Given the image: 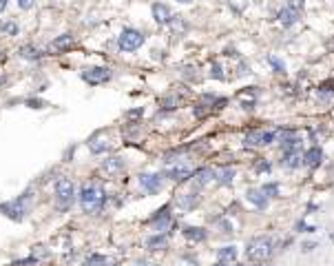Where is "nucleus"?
Wrapping results in <instances>:
<instances>
[{"instance_id":"nucleus-1","label":"nucleus","mask_w":334,"mask_h":266,"mask_svg":"<svg viewBox=\"0 0 334 266\" xmlns=\"http://www.w3.org/2000/svg\"><path fill=\"white\" fill-rule=\"evenodd\" d=\"M104 200H107V195H104L102 186H98V184L82 186V191H80V207H82L85 213H98V211L104 207Z\"/></svg>"},{"instance_id":"nucleus-2","label":"nucleus","mask_w":334,"mask_h":266,"mask_svg":"<svg viewBox=\"0 0 334 266\" xmlns=\"http://www.w3.org/2000/svg\"><path fill=\"white\" fill-rule=\"evenodd\" d=\"M31 209V193H25V195L11 200V202L0 204V213H5L11 220H22Z\"/></svg>"},{"instance_id":"nucleus-3","label":"nucleus","mask_w":334,"mask_h":266,"mask_svg":"<svg viewBox=\"0 0 334 266\" xmlns=\"http://www.w3.org/2000/svg\"><path fill=\"white\" fill-rule=\"evenodd\" d=\"M272 253V240L266 235H259V237H253L248 244H246V257L248 259H266L270 257Z\"/></svg>"},{"instance_id":"nucleus-4","label":"nucleus","mask_w":334,"mask_h":266,"mask_svg":"<svg viewBox=\"0 0 334 266\" xmlns=\"http://www.w3.org/2000/svg\"><path fill=\"white\" fill-rule=\"evenodd\" d=\"M73 197H75V184L69 180V177H60L55 182V200H58L60 209H66L73 204Z\"/></svg>"},{"instance_id":"nucleus-5","label":"nucleus","mask_w":334,"mask_h":266,"mask_svg":"<svg viewBox=\"0 0 334 266\" xmlns=\"http://www.w3.org/2000/svg\"><path fill=\"white\" fill-rule=\"evenodd\" d=\"M144 44V33L137 31V29H124L120 33V40H118V47L122 51H135Z\"/></svg>"},{"instance_id":"nucleus-6","label":"nucleus","mask_w":334,"mask_h":266,"mask_svg":"<svg viewBox=\"0 0 334 266\" xmlns=\"http://www.w3.org/2000/svg\"><path fill=\"white\" fill-rule=\"evenodd\" d=\"M82 80L89 85H102V82L111 80V69L107 66H91V69L82 71Z\"/></svg>"},{"instance_id":"nucleus-7","label":"nucleus","mask_w":334,"mask_h":266,"mask_svg":"<svg viewBox=\"0 0 334 266\" xmlns=\"http://www.w3.org/2000/svg\"><path fill=\"white\" fill-rule=\"evenodd\" d=\"M270 142H275V131H250L243 140L246 147H268Z\"/></svg>"},{"instance_id":"nucleus-8","label":"nucleus","mask_w":334,"mask_h":266,"mask_svg":"<svg viewBox=\"0 0 334 266\" xmlns=\"http://www.w3.org/2000/svg\"><path fill=\"white\" fill-rule=\"evenodd\" d=\"M109 147H111V142H109V136L104 131H98L89 138V149H91V153L100 155V153L109 151Z\"/></svg>"},{"instance_id":"nucleus-9","label":"nucleus","mask_w":334,"mask_h":266,"mask_svg":"<svg viewBox=\"0 0 334 266\" xmlns=\"http://www.w3.org/2000/svg\"><path fill=\"white\" fill-rule=\"evenodd\" d=\"M162 182H164V175L162 173H142L140 175V186L148 193H155L162 188Z\"/></svg>"},{"instance_id":"nucleus-10","label":"nucleus","mask_w":334,"mask_h":266,"mask_svg":"<svg viewBox=\"0 0 334 266\" xmlns=\"http://www.w3.org/2000/svg\"><path fill=\"white\" fill-rule=\"evenodd\" d=\"M102 171L107 175H120L122 171H124V160L120 158V155H111L102 162Z\"/></svg>"},{"instance_id":"nucleus-11","label":"nucleus","mask_w":334,"mask_h":266,"mask_svg":"<svg viewBox=\"0 0 334 266\" xmlns=\"http://www.w3.org/2000/svg\"><path fill=\"white\" fill-rule=\"evenodd\" d=\"M73 42H75V38H73V33H62V36H58L55 40L51 42V51L53 53H60V51H66V49H71L73 47Z\"/></svg>"},{"instance_id":"nucleus-12","label":"nucleus","mask_w":334,"mask_h":266,"mask_svg":"<svg viewBox=\"0 0 334 266\" xmlns=\"http://www.w3.org/2000/svg\"><path fill=\"white\" fill-rule=\"evenodd\" d=\"M153 18H155V22H157V25H171L173 14H171V9L166 7V5L155 3V5H153Z\"/></svg>"},{"instance_id":"nucleus-13","label":"nucleus","mask_w":334,"mask_h":266,"mask_svg":"<svg viewBox=\"0 0 334 266\" xmlns=\"http://www.w3.org/2000/svg\"><path fill=\"white\" fill-rule=\"evenodd\" d=\"M153 224H155V229H157L159 233H164L166 229H169V224H171V213H169V207H164L162 211H157V215H153Z\"/></svg>"},{"instance_id":"nucleus-14","label":"nucleus","mask_w":334,"mask_h":266,"mask_svg":"<svg viewBox=\"0 0 334 266\" xmlns=\"http://www.w3.org/2000/svg\"><path fill=\"white\" fill-rule=\"evenodd\" d=\"M321 160H323V151H321L319 147H312V149H308V151L303 153V162L308 166H312V169L321 164Z\"/></svg>"},{"instance_id":"nucleus-15","label":"nucleus","mask_w":334,"mask_h":266,"mask_svg":"<svg viewBox=\"0 0 334 266\" xmlns=\"http://www.w3.org/2000/svg\"><path fill=\"white\" fill-rule=\"evenodd\" d=\"M299 11H294V9H288V7H283L281 11H279V22L283 27H292L294 22H299Z\"/></svg>"},{"instance_id":"nucleus-16","label":"nucleus","mask_w":334,"mask_h":266,"mask_svg":"<svg viewBox=\"0 0 334 266\" xmlns=\"http://www.w3.org/2000/svg\"><path fill=\"white\" fill-rule=\"evenodd\" d=\"M193 177H195V186H197V188H202V186L208 184V182L213 180V177H217V173H215L213 169H199Z\"/></svg>"},{"instance_id":"nucleus-17","label":"nucleus","mask_w":334,"mask_h":266,"mask_svg":"<svg viewBox=\"0 0 334 266\" xmlns=\"http://www.w3.org/2000/svg\"><path fill=\"white\" fill-rule=\"evenodd\" d=\"M281 164L288 166V169H297V166L301 164V153H299L297 149H292V151H283Z\"/></svg>"},{"instance_id":"nucleus-18","label":"nucleus","mask_w":334,"mask_h":266,"mask_svg":"<svg viewBox=\"0 0 334 266\" xmlns=\"http://www.w3.org/2000/svg\"><path fill=\"white\" fill-rule=\"evenodd\" d=\"M248 200L257 209H266V207H268V197H266V193L264 191H257V188H250V191H248Z\"/></svg>"},{"instance_id":"nucleus-19","label":"nucleus","mask_w":334,"mask_h":266,"mask_svg":"<svg viewBox=\"0 0 334 266\" xmlns=\"http://www.w3.org/2000/svg\"><path fill=\"white\" fill-rule=\"evenodd\" d=\"M217 259L219 262H226V264H232L237 259V248L235 246H224L217 251Z\"/></svg>"},{"instance_id":"nucleus-20","label":"nucleus","mask_w":334,"mask_h":266,"mask_svg":"<svg viewBox=\"0 0 334 266\" xmlns=\"http://www.w3.org/2000/svg\"><path fill=\"white\" fill-rule=\"evenodd\" d=\"M166 244H169V240H166V235H164V233H157V235L148 237L146 246L151 248V251H162V248H166Z\"/></svg>"},{"instance_id":"nucleus-21","label":"nucleus","mask_w":334,"mask_h":266,"mask_svg":"<svg viewBox=\"0 0 334 266\" xmlns=\"http://www.w3.org/2000/svg\"><path fill=\"white\" fill-rule=\"evenodd\" d=\"M191 175H193L191 169H186V166H175V169L169 171V177L173 182H184V180H188Z\"/></svg>"},{"instance_id":"nucleus-22","label":"nucleus","mask_w":334,"mask_h":266,"mask_svg":"<svg viewBox=\"0 0 334 266\" xmlns=\"http://www.w3.org/2000/svg\"><path fill=\"white\" fill-rule=\"evenodd\" d=\"M184 237H186V240L202 242V240H206V231L199 229V226H186V229H184Z\"/></svg>"},{"instance_id":"nucleus-23","label":"nucleus","mask_w":334,"mask_h":266,"mask_svg":"<svg viewBox=\"0 0 334 266\" xmlns=\"http://www.w3.org/2000/svg\"><path fill=\"white\" fill-rule=\"evenodd\" d=\"M109 264H111V259L107 255H98V253L89 255L87 262H85V266H109Z\"/></svg>"},{"instance_id":"nucleus-24","label":"nucleus","mask_w":334,"mask_h":266,"mask_svg":"<svg viewBox=\"0 0 334 266\" xmlns=\"http://www.w3.org/2000/svg\"><path fill=\"white\" fill-rule=\"evenodd\" d=\"M232 177H235V169H221L219 171V177H217V182H219V184H230Z\"/></svg>"},{"instance_id":"nucleus-25","label":"nucleus","mask_w":334,"mask_h":266,"mask_svg":"<svg viewBox=\"0 0 334 266\" xmlns=\"http://www.w3.org/2000/svg\"><path fill=\"white\" fill-rule=\"evenodd\" d=\"M159 104H162L164 109H177V104H180V98L177 96H164L159 100Z\"/></svg>"},{"instance_id":"nucleus-26","label":"nucleus","mask_w":334,"mask_h":266,"mask_svg":"<svg viewBox=\"0 0 334 266\" xmlns=\"http://www.w3.org/2000/svg\"><path fill=\"white\" fill-rule=\"evenodd\" d=\"M195 204H197V195H193V193H191V195H184L182 200H180V207L182 209H193L195 207Z\"/></svg>"},{"instance_id":"nucleus-27","label":"nucleus","mask_w":334,"mask_h":266,"mask_svg":"<svg viewBox=\"0 0 334 266\" xmlns=\"http://www.w3.org/2000/svg\"><path fill=\"white\" fill-rule=\"evenodd\" d=\"M20 53H22V58H29V60H38V58H40V51H38V49H33V47H22Z\"/></svg>"},{"instance_id":"nucleus-28","label":"nucleus","mask_w":334,"mask_h":266,"mask_svg":"<svg viewBox=\"0 0 334 266\" xmlns=\"http://www.w3.org/2000/svg\"><path fill=\"white\" fill-rule=\"evenodd\" d=\"M171 27H173V31H175V33H184V31H186V22H184L180 16H177V20H175V16H173Z\"/></svg>"},{"instance_id":"nucleus-29","label":"nucleus","mask_w":334,"mask_h":266,"mask_svg":"<svg viewBox=\"0 0 334 266\" xmlns=\"http://www.w3.org/2000/svg\"><path fill=\"white\" fill-rule=\"evenodd\" d=\"M210 76L217 78V80H224V69H221L219 62H213V66H210Z\"/></svg>"},{"instance_id":"nucleus-30","label":"nucleus","mask_w":334,"mask_h":266,"mask_svg":"<svg viewBox=\"0 0 334 266\" xmlns=\"http://www.w3.org/2000/svg\"><path fill=\"white\" fill-rule=\"evenodd\" d=\"M261 191L266 193V197H275L277 193H279V184H264V188Z\"/></svg>"},{"instance_id":"nucleus-31","label":"nucleus","mask_w":334,"mask_h":266,"mask_svg":"<svg viewBox=\"0 0 334 266\" xmlns=\"http://www.w3.org/2000/svg\"><path fill=\"white\" fill-rule=\"evenodd\" d=\"M303 5H305V0H286V7H288V9H294V11H299V14H301Z\"/></svg>"},{"instance_id":"nucleus-32","label":"nucleus","mask_w":334,"mask_h":266,"mask_svg":"<svg viewBox=\"0 0 334 266\" xmlns=\"http://www.w3.org/2000/svg\"><path fill=\"white\" fill-rule=\"evenodd\" d=\"M270 64L275 66V71H277V74H283V71H286V64H283L281 60H277V58H270Z\"/></svg>"},{"instance_id":"nucleus-33","label":"nucleus","mask_w":334,"mask_h":266,"mask_svg":"<svg viewBox=\"0 0 334 266\" xmlns=\"http://www.w3.org/2000/svg\"><path fill=\"white\" fill-rule=\"evenodd\" d=\"M38 257H27V259H20V262H14L11 266H29V264H36Z\"/></svg>"},{"instance_id":"nucleus-34","label":"nucleus","mask_w":334,"mask_h":266,"mask_svg":"<svg viewBox=\"0 0 334 266\" xmlns=\"http://www.w3.org/2000/svg\"><path fill=\"white\" fill-rule=\"evenodd\" d=\"M18 7L20 9H31L33 7V0H18Z\"/></svg>"},{"instance_id":"nucleus-35","label":"nucleus","mask_w":334,"mask_h":266,"mask_svg":"<svg viewBox=\"0 0 334 266\" xmlns=\"http://www.w3.org/2000/svg\"><path fill=\"white\" fill-rule=\"evenodd\" d=\"M255 169H257V171H270V164L261 160V162H257V164H255Z\"/></svg>"},{"instance_id":"nucleus-36","label":"nucleus","mask_w":334,"mask_h":266,"mask_svg":"<svg viewBox=\"0 0 334 266\" xmlns=\"http://www.w3.org/2000/svg\"><path fill=\"white\" fill-rule=\"evenodd\" d=\"M140 115H142V109H135V111H129L126 118H140Z\"/></svg>"},{"instance_id":"nucleus-37","label":"nucleus","mask_w":334,"mask_h":266,"mask_svg":"<svg viewBox=\"0 0 334 266\" xmlns=\"http://www.w3.org/2000/svg\"><path fill=\"white\" fill-rule=\"evenodd\" d=\"M3 29L9 31V33H16V31H18V27H16V25H3Z\"/></svg>"},{"instance_id":"nucleus-38","label":"nucleus","mask_w":334,"mask_h":266,"mask_svg":"<svg viewBox=\"0 0 334 266\" xmlns=\"http://www.w3.org/2000/svg\"><path fill=\"white\" fill-rule=\"evenodd\" d=\"M5 7H7V0H0V11H3Z\"/></svg>"},{"instance_id":"nucleus-39","label":"nucleus","mask_w":334,"mask_h":266,"mask_svg":"<svg viewBox=\"0 0 334 266\" xmlns=\"http://www.w3.org/2000/svg\"><path fill=\"white\" fill-rule=\"evenodd\" d=\"M215 266H235V264H226V262H219V264H215Z\"/></svg>"},{"instance_id":"nucleus-40","label":"nucleus","mask_w":334,"mask_h":266,"mask_svg":"<svg viewBox=\"0 0 334 266\" xmlns=\"http://www.w3.org/2000/svg\"><path fill=\"white\" fill-rule=\"evenodd\" d=\"M177 3H182V5H188V3H193V0H177Z\"/></svg>"}]
</instances>
